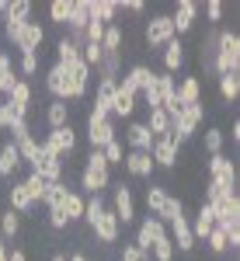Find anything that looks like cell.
Here are the masks:
<instances>
[{
	"mask_svg": "<svg viewBox=\"0 0 240 261\" xmlns=\"http://www.w3.org/2000/svg\"><path fill=\"white\" fill-rule=\"evenodd\" d=\"M125 143H129V150L150 153V146H153V133L146 129V122H129V129H125Z\"/></svg>",
	"mask_w": 240,
	"mask_h": 261,
	"instance_id": "obj_20",
	"label": "cell"
},
{
	"mask_svg": "<svg viewBox=\"0 0 240 261\" xmlns=\"http://www.w3.org/2000/svg\"><path fill=\"white\" fill-rule=\"evenodd\" d=\"M205 244H209V251H212V254H226V251H230V244H226V233H223L220 226H212V233L205 237Z\"/></svg>",
	"mask_w": 240,
	"mask_h": 261,
	"instance_id": "obj_44",
	"label": "cell"
},
{
	"mask_svg": "<svg viewBox=\"0 0 240 261\" xmlns=\"http://www.w3.org/2000/svg\"><path fill=\"white\" fill-rule=\"evenodd\" d=\"M230 136H233V143H240V122L233 119V129H230Z\"/></svg>",
	"mask_w": 240,
	"mask_h": 261,
	"instance_id": "obj_54",
	"label": "cell"
},
{
	"mask_svg": "<svg viewBox=\"0 0 240 261\" xmlns=\"http://www.w3.org/2000/svg\"><path fill=\"white\" fill-rule=\"evenodd\" d=\"M216 35H220V32L212 28V32L202 39V45H199V63L209 70V73H212V60H216Z\"/></svg>",
	"mask_w": 240,
	"mask_h": 261,
	"instance_id": "obj_37",
	"label": "cell"
},
{
	"mask_svg": "<svg viewBox=\"0 0 240 261\" xmlns=\"http://www.w3.org/2000/svg\"><path fill=\"white\" fill-rule=\"evenodd\" d=\"M18 122H28V119H21V115H14V108H11L7 101H0V129H14Z\"/></svg>",
	"mask_w": 240,
	"mask_h": 261,
	"instance_id": "obj_46",
	"label": "cell"
},
{
	"mask_svg": "<svg viewBox=\"0 0 240 261\" xmlns=\"http://www.w3.org/2000/svg\"><path fill=\"white\" fill-rule=\"evenodd\" d=\"M91 21V0H70V14H66V32L70 39L84 45V28Z\"/></svg>",
	"mask_w": 240,
	"mask_h": 261,
	"instance_id": "obj_12",
	"label": "cell"
},
{
	"mask_svg": "<svg viewBox=\"0 0 240 261\" xmlns=\"http://www.w3.org/2000/svg\"><path fill=\"white\" fill-rule=\"evenodd\" d=\"M49 226H52V230H66V226H70V223H66V216H63V209H60V205H56V209H49Z\"/></svg>",
	"mask_w": 240,
	"mask_h": 261,
	"instance_id": "obj_50",
	"label": "cell"
},
{
	"mask_svg": "<svg viewBox=\"0 0 240 261\" xmlns=\"http://www.w3.org/2000/svg\"><path fill=\"white\" fill-rule=\"evenodd\" d=\"M91 233H94V237H98V241L104 244V247H112V244L119 241L122 226H119V220H115V213H112L108 205H104V209H101L98 216L91 220Z\"/></svg>",
	"mask_w": 240,
	"mask_h": 261,
	"instance_id": "obj_11",
	"label": "cell"
},
{
	"mask_svg": "<svg viewBox=\"0 0 240 261\" xmlns=\"http://www.w3.org/2000/svg\"><path fill=\"white\" fill-rule=\"evenodd\" d=\"M220 98L226 101V105H233V101L240 98V73H226V77H220Z\"/></svg>",
	"mask_w": 240,
	"mask_h": 261,
	"instance_id": "obj_38",
	"label": "cell"
},
{
	"mask_svg": "<svg viewBox=\"0 0 240 261\" xmlns=\"http://www.w3.org/2000/svg\"><path fill=\"white\" fill-rule=\"evenodd\" d=\"M209 181H220L226 188H237V164L230 161L226 153L209 157Z\"/></svg>",
	"mask_w": 240,
	"mask_h": 261,
	"instance_id": "obj_14",
	"label": "cell"
},
{
	"mask_svg": "<svg viewBox=\"0 0 240 261\" xmlns=\"http://www.w3.org/2000/svg\"><path fill=\"white\" fill-rule=\"evenodd\" d=\"M195 18H199V4H195V0H178V7H174V14H171V21H174V35L192 32Z\"/></svg>",
	"mask_w": 240,
	"mask_h": 261,
	"instance_id": "obj_15",
	"label": "cell"
},
{
	"mask_svg": "<svg viewBox=\"0 0 240 261\" xmlns=\"http://www.w3.org/2000/svg\"><path fill=\"white\" fill-rule=\"evenodd\" d=\"M7 105L14 108V115H21V119H28V105H32V84L28 81H18L11 91H7Z\"/></svg>",
	"mask_w": 240,
	"mask_h": 261,
	"instance_id": "obj_18",
	"label": "cell"
},
{
	"mask_svg": "<svg viewBox=\"0 0 240 261\" xmlns=\"http://www.w3.org/2000/svg\"><path fill=\"white\" fill-rule=\"evenodd\" d=\"M112 185V167L104 164V153L101 150H91L87 153V164L80 171V195H104V188Z\"/></svg>",
	"mask_w": 240,
	"mask_h": 261,
	"instance_id": "obj_1",
	"label": "cell"
},
{
	"mask_svg": "<svg viewBox=\"0 0 240 261\" xmlns=\"http://www.w3.org/2000/svg\"><path fill=\"white\" fill-rule=\"evenodd\" d=\"M171 39H178L171 14H153V18L146 21V45H150V49H164Z\"/></svg>",
	"mask_w": 240,
	"mask_h": 261,
	"instance_id": "obj_8",
	"label": "cell"
},
{
	"mask_svg": "<svg viewBox=\"0 0 240 261\" xmlns=\"http://www.w3.org/2000/svg\"><path fill=\"white\" fill-rule=\"evenodd\" d=\"M0 261H7V241L0 237Z\"/></svg>",
	"mask_w": 240,
	"mask_h": 261,
	"instance_id": "obj_55",
	"label": "cell"
},
{
	"mask_svg": "<svg viewBox=\"0 0 240 261\" xmlns=\"http://www.w3.org/2000/svg\"><path fill=\"white\" fill-rule=\"evenodd\" d=\"M14 150H18L21 164H28V167H35L42 157V143L35 140V136H21V140H14Z\"/></svg>",
	"mask_w": 240,
	"mask_h": 261,
	"instance_id": "obj_26",
	"label": "cell"
},
{
	"mask_svg": "<svg viewBox=\"0 0 240 261\" xmlns=\"http://www.w3.org/2000/svg\"><path fill=\"white\" fill-rule=\"evenodd\" d=\"M122 7H125V11H132V14H143V11H146V4H143V0H129V4H122Z\"/></svg>",
	"mask_w": 240,
	"mask_h": 261,
	"instance_id": "obj_53",
	"label": "cell"
},
{
	"mask_svg": "<svg viewBox=\"0 0 240 261\" xmlns=\"http://www.w3.org/2000/svg\"><path fill=\"white\" fill-rule=\"evenodd\" d=\"M122 167L132 174V178H150L157 167H153V157L150 153H140V150H129L125 153V161H122Z\"/></svg>",
	"mask_w": 240,
	"mask_h": 261,
	"instance_id": "obj_19",
	"label": "cell"
},
{
	"mask_svg": "<svg viewBox=\"0 0 240 261\" xmlns=\"http://www.w3.org/2000/svg\"><path fill=\"white\" fill-rule=\"evenodd\" d=\"M223 129H205V153L209 157H216V153H223Z\"/></svg>",
	"mask_w": 240,
	"mask_h": 261,
	"instance_id": "obj_43",
	"label": "cell"
},
{
	"mask_svg": "<svg viewBox=\"0 0 240 261\" xmlns=\"http://www.w3.org/2000/svg\"><path fill=\"white\" fill-rule=\"evenodd\" d=\"M63 195H66V185H63V181H52V185H49V188H45V205H49V209H56V205H60L63 202Z\"/></svg>",
	"mask_w": 240,
	"mask_h": 261,
	"instance_id": "obj_45",
	"label": "cell"
},
{
	"mask_svg": "<svg viewBox=\"0 0 240 261\" xmlns=\"http://www.w3.org/2000/svg\"><path fill=\"white\" fill-rule=\"evenodd\" d=\"M150 254H153V261H174V244H171V237L164 233V237L150 247Z\"/></svg>",
	"mask_w": 240,
	"mask_h": 261,
	"instance_id": "obj_41",
	"label": "cell"
},
{
	"mask_svg": "<svg viewBox=\"0 0 240 261\" xmlns=\"http://www.w3.org/2000/svg\"><path fill=\"white\" fill-rule=\"evenodd\" d=\"M101 153H104V164H108V167H122V161H125V150H122V140H119V136L108 143Z\"/></svg>",
	"mask_w": 240,
	"mask_h": 261,
	"instance_id": "obj_40",
	"label": "cell"
},
{
	"mask_svg": "<svg viewBox=\"0 0 240 261\" xmlns=\"http://www.w3.org/2000/svg\"><path fill=\"white\" fill-rule=\"evenodd\" d=\"M146 129L153 133V140L171 136V115H167L164 108H150V115H146Z\"/></svg>",
	"mask_w": 240,
	"mask_h": 261,
	"instance_id": "obj_30",
	"label": "cell"
},
{
	"mask_svg": "<svg viewBox=\"0 0 240 261\" xmlns=\"http://www.w3.org/2000/svg\"><path fill=\"white\" fill-rule=\"evenodd\" d=\"M24 188H28V195H32V202H42V199H45V188H49V185H45V181H42L39 174L32 171V174L24 178Z\"/></svg>",
	"mask_w": 240,
	"mask_h": 261,
	"instance_id": "obj_42",
	"label": "cell"
},
{
	"mask_svg": "<svg viewBox=\"0 0 240 261\" xmlns=\"http://www.w3.org/2000/svg\"><path fill=\"white\" fill-rule=\"evenodd\" d=\"M174 98H178L181 108H184V105H202V84H199V77H184V81L174 87Z\"/></svg>",
	"mask_w": 240,
	"mask_h": 261,
	"instance_id": "obj_24",
	"label": "cell"
},
{
	"mask_svg": "<svg viewBox=\"0 0 240 261\" xmlns=\"http://www.w3.org/2000/svg\"><path fill=\"white\" fill-rule=\"evenodd\" d=\"M45 42V28H42L39 21H28L24 28H21V35H18V53H39V45Z\"/></svg>",
	"mask_w": 240,
	"mask_h": 261,
	"instance_id": "obj_17",
	"label": "cell"
},
{
	"mask_svg": "<svg viewBox=\"0 0 240 261\" xmlns=\"http://www.w3.org/2000/svg\"><path fill=\"white\" fill-rule=\"evenodd\" d=\"M77 150V129L73 125H63V129H49V136L42 140V153H52V157H70Z\"/></svg>",
	"mask_w": 240,
	"mask_h": 261,
	"instance_id": "obj_6",
	"label": "cell"
},
{
	"mask_svg": "<svg viewBox=\"0 0 240 261\" xmlns=\"http://www.w3.org/2000/svg\"><path fill=\"white\" fill-rule=\"evenodd\" d=\"M45 122H49V129H63V125H70V105H66V101H52L49 112H45Z\"/></svg>",
	"mask_w": 240,
	"mask_h": 261,
	"instance_id": "obj_35",
	"label": "cell"
},
{
	"mask_svg": "<svg viewBox=\"0 0 240 261\" xmlns=\"http://www.w3.org/2000/svg\"><path fill=\"white\" fill-rule=\"evenodd\" d=\"M21 77H35L39 73V53H21Z\"/></svg>",
	"mask_w": 240,
	"mask_h": 261,
	"instance_id": "obj_48",
	"label": "cell"
},
{
	"mask_svg": "<svg viewBox=\"0 0 240 261\" xmlns=\"http://www.w3.org/2000/svg\"><path fill=\"white\" fill-rule=\"evenodd\" d=\"M35 174H39L45 185H52V181H63V174H66V164L60 161V157H52V153H42L39 164L32 167Z\"/></svg>",
	"mask_w": 240,
	"mask_h": 261,
	"instance_id": "obj_16",
	"label": "cell"
},
{
	"mask_svg": "<svg viewBox=\"0 0 240 261\" xmlns=\"http://www.w3.org/2000/svg\"><path fill=\"white\" fill-rule=\"evenodd\" d=\"M112 140H115V122H112V115L91 112L87 115V143H91V150H104Z\"/></svg>",
	"mask_w": 240,
	"mask_h": 261,
	"instance_id": "obj_7",
	"label": "cell"
},
{
	"mask_svg": "<svg viewBox=\"0 0 240 261\" xmlns=\"http://www.w3.org/2000/svg\"><path fill=\"white\" fill-rule=\"evenodd\" d=\"M119 261H146V254H143L136 244H125V247H122V254H119Z\"/></svg>",
	"mask_w": 240,
	"mask_h": 261,
	"instance_id": "obj_49",
	"label": "cell"
},
{
	"mask_svg": "<svg viewBox=\"0 0 240 261\" xmlns=\"http://www.w3.org/2000/svg\"><path fill=\"white\" fill-rule=\"evenodd\" d=\"M45 91L52 94V101H66V70H63L60 63L49 66V73H45Z\"/></svg>",
	"mask_w": 240,
	"mask_h": 261,
	"instance_id": "obj_25",
	"label": "cell"
},
{
	"mask_svg": "<svg viewBox=\"0 0 240 261\" xmlns=\"http://www.w3.org/2000/svg\"><path fill=\"white\" fill-rule=\"evenodd\" d=\"M146 261H150V258H146Z\"/></svg>",
	"mask_w": 240,
	"mask_h": 261,
	"instance_id": "obj_59",
	"label": "cell"
},
{
	"mask_svg": "<svg viewBox=\"0 0 240 261\" xmlns=\"http://www.w3.org/2000/svg\"><path fill=\"white\" fill-rule=\"evenodd\" d=\"M122 11L119 0H91V18L101 24H115V14Z\"/></svg>",
	"mask_w": 240,
	"mask_h": 261,
	"instance_id": "obj_29",
	"label": "cell"
},
{
	"mask_svg": "<svg viewBox=\"0 0 240 261\" xmlns=\"http://www.w3.org/2000/svg\"><path fill=\"white\" fill-rule=\"evenodd\" d=\"M32 18V4L28 0H14V4H7L4 7V14H0V24H4V39L7 42H18L21 28L28 24Z\"/></svg>",
	"mask_w": 240,
	"mask_h": 261,
	"instance_id": "obj_5",
	"label": "cell"
},
{
	"mask_svg": "<svg viewBox=\"0 0 240 261\" xmlns=\"http://www.w3.org/2000/svg\"><path fill=\"white\" fill-rule=\"evenodd\" d=\"M18 81H21V77L14 73V66H11V56H7V53H0V94H7Z\"/></svg>",
	"mask_w": 240,
	"mask_h": 261,
	"instance_id": "obj_39",
	"label": "cell"
},
{
	"mask_svg": "<svg viewBox=\"0 0 240 261\" xmlns=\"http://www.w3.org/2000/svg\"><path fill=\"white\" fill-rule=\"evenodd\" d=\"M167 226H171V233H167L171 244H178V251L188 254V251L195 247V237H192V223H188V216H178V220L167 223Z\"/></svg>",
	"mask_w": 240,
	"mask_h": 261,
	"instance_id": "obj_21",
	"label": "cell"
},
{
	"mask_svg": "<svg viewBox=\"0 0 240 261\" xmlns=\"http://www.w3.org/2000/svg\"><path fill=\"white\" fill-rule=\"evenodd\" d=\"M18 167H21V157H18V150H14V143H4L0 146V178H11Z\"/></svg>",
	"mask_w": 240,
	"mask_h": 261,
	"instance_id": "obj_34",
	"label": "cell"
},
{
	"mask_svg": "<svg viewBox=\"0 0 240 261\" xmlns=\"http://www.w3.org/2000/svg\"><path fill=\"white\" fill-rule=\"evenodd\" d=\"M136 105H140V98H132V94H125V91H119V87H115V98H112V115H119V119H132Z\"/></svg>",
	"mask_w": 240,
	"mask_h": 261,
	"instance_id": "obj_32",
	"label": "cell"
},
{
	"mask_svg": "<svg viewBox=\"0 0 240 261\" xmlns=\"http://www.w3.org/2000/svg\"><path fill=\"white\" fill-rule=\"evenodd\" d=\"M66 261H91V258H87V254H70Z\"/></svg>",
	"mask_w": 240,
	"mask_h": 261,
	"instance_id": "obj_56",
	"label": "cell"
},
{
	"mask_svg": "<svg viewBox=\"0 0 240 261\" xmlns=\"http://www.w3.org/2000/svg\"><path fill=\"white\" fill-rule=\"evenodd\" d=\"M60 209H63V216H66V223L84 220V195H80V192H73V188H66V195H63Z\"/></svg>",
	"mask_w": 240,
	"mask_h": 261,
	"instance_id": "obj_28",
	"label": "cell"
},
{
	"mask_svg": "<svg viewBox=\"0 0 240 261\" xmlns=\"http://www.w3.org/2000/svg\"><path fill=\"white\" fill-rule=\"evenodd\" d=\"M7 209H14L18 216H24V213H32V209H35V202H32V195H28L24 181H18V185H11V188H7Z\"/></svg>",
	"mask_w": 240,
	"mask_h": 261,
	"instance_id": "obj_22",
	"label": "cell"
},
{
	"mask_svg": "<svg viewBox=\"0 0 240 261\" xmlns=\"http://www.w3.org/2000/svg\"><path fill=\"white\" fill-rule=\"evenodd\" d=\"M66 14H70V0H52V4H49L52 24H66Z\"/></svg>",
	"mask_w": 240,
	"mask_h": 261,
	"instance_id": "obj_47",
	"label": "cell"
},
{
	"mask_svg": "<svg viewBox=\"0 0 240 261\" xmlns=\"http://www.w3.org/2000/svg\"><path fill=\"white\" fill-rule=\"evenodd\" d=\"M112 213H115V220L119 226H129V223L136 220V199H132V188L119 181L115 185V195H112Z\"/></svg>",
	"mask_w": 240,
	"mask_h": 261,
	"instance_id": "obj_9",
	"label": "cell"
},
{
	"mask_svg": "<svg viewBox=\"0 0 240 261\" xmlns=\"http://www.w3.org/2000/svg\"><path fill=\"white\" fill-rule=\"evenodd\" d=\"M164 233H167V226H164V223L157 220V216H146V220L140 223V230H136V247H140L143 254H146V258H150V247H153V244L160 241V237H164Z\"/></svg>",
	"mask_w": 240,
	"mask_h": 261,
	"instance_id": "obj_13",
	"label": "cell"
},
{
	"mask_svg": "<svg viewBox=\"0 0 240 261\" xmlns=\"http://www.w3.org/2000/svg\"><path fill=\"white\" fill-rule=\"evenodd\" d=\"M80 60V45L70 35H63L60 42H56V63L60 66H70V63H77Z\"/></svg>",
	"mask_w": 240,
	"mask_h": 261,
	"instance_id": "obj_33",
	"label": "cell"
},
{
	"mask_svg": "<svg viewBox=\"0 0 240 261\" xmlns=\"http://www.w3.org/2000/svg\"><path fill=\"white\" fill-rule=\"evenodd\" d=\"M18 233H21V216L14 209H4V213H0V237H4V241H14Z\"/></svg>",
	"mask_w": 240,
	"mask_h": 261,
	"instance_id": "obj_36",
	"label": "cell"
},
{
	"mask_svg": "<svg viewBox=\"0 0 240 261\" xmlns=\"http://www.w3.org/2000/svg\"><path fill=\"white\" fill-rule=\"evenodd\" d=\"M202 119H205V105H184L178 115L171 119V136L178 143H188L195 136V129L202 125Z\"/></svg>",
	"mask_w": 240,
	"mask_h": 261,
	"instance_id": "obj_4",
	"label": "cell"
},
{
	"mask_svg": "<svg viewBox=\"0 0 240 261\" xmlns=\"http://www.w3.org/2000/svg\"><path fill=\"white\" fill-rule=\"evenodd\" d=\"M101 53H104V56H122V28H119V24H104Z\"/></svg>",
	"mask_w": 240,
	"mask_h": 261,
	"instance_id": "obj_31",
	"label": "cell"
},
{
	"mask_svg": "<svg viewBox=\"0 0 240 261\" xmlns=\"http://www.w3.org/2000/svg\"><path fill=\"white\" fill-rule=\"evenodd\" d=\"M212 73H216V77L240 73V35H237V32H220V35H216V60H212Z\"/></svg>",
	"mask_w": 240,
	"mask_h": 261,
	"instance_id": "obj_2",
	"label": "cell"
},
{
	"mask_svg": "<svg viewBox=\"0 0 240 261\" xmlns=\"http://www.w3.org/2000/svg\"><path fill=\"white\" fill-rule=\"evenodd\" d=\"M4 7H7V0H0V14H4Z\"/></svg>",
	"mask_w": 240,
	"mask_h": 261,
	"instance_id": "obj_58",
	"label": "cell"
},
{
	"mask_svg": "<svg viewBox=\"0 0 240 261\" xmlns=\"http://www.w3.org/2000/svg\"><path fill=\"white\" fill-rule=\"evenodd\" d=\"M7 261H28V254L21 247H7Z\"/></svg>",
	"mask_w": 240,
	"mask_h": 261,
	"instance_id": "obj_52",
	"label": "cell"
},
{
	"mask_svg": "<svg viewBox=\"0 0 240 261\" xmlns=\"http://www.w3.org/2000/svg\"><path fill=\"white\" fill-rule=\"evenodd\" d=\"M146 209H150V216H157L164 226H167V223H174L178 216H184L181 199L167 195V188H164V185H150V188H146Z\"/></svg>",
	"mask_w": 240,
	"mask_h": 261,
	"instance_id": "obj_3",
	"label": "cell"
},
{
	"mask_svg": "<svg viewBox=\"0 0 240 261\" xmlns=\"http://www.w3.org/2000/svg\"><path fill=\"white\" fill-rule=\"evenodd\" d=\"M160 53H164V73H174V70L184 66V45H181V39H171Z\"/></svg>",
	"mask_w": 240,
	"mask_h": 261,
	"instance_id": "obj_27",
	"label": "cell"
},
{
	"mask_svg": "<svg viewBox=\"0 0 240 261\" xmlns=\"http://www.w3.org/2000/svg\"><path fill=\"white\" fill-rule=\"evenodd\" d=\"M205 14H209V21L216 24V21L223 18V4H220V0H209V4H205Z\"/></svg>",
	"mask_w": 240,
	"mask_h": 261,
	"instance_id": "obj_51",
	"label": "cell"
},
{
	"mask_svg": "<svg viewBox=\"0 0 240 261\" xmlns=\"http://www.w3.org/2000/svg\"><path fill=\"white\" fill-rule=\"evenodd\" d=\"M150 157H153V167H178L181 161V143L174 140V136H160V140H153V146H150Z\"/></svg>",
	"mask_w": 240,
	"mask_h": 261,
	"instance_id": "obj_10",
	"label": "cell"
},
{
	"mask_svg": "<svg viewBox=\"0 0 240 261\" xmlns=\"http://www.w3.org/2000/svg\"><path fill=\"white\" fill-rule=\"evenodd\" d=\"M212 226H216V213H212V205L202 202L199 213H195V223H192V237H195V241H205V237L212 233Z\"/></svg>",
	"mask_w": 240,
	"mask_h": 261,
	"instance_id": "obj_23",
	"label": "cell"
},
{
	"mask_svg": "<svg viewBox=\"0 0 240 261\" xmlns=\"http://www.w3.org/2000/svg\"><path fill=\"white\" fill-rule=\"evenodd\" d=\"M49 261H66V254H52V258H49Z\"/></svg>",
	"mask_w": 240,
	"mask_h": 261,
	"instance_id": "obj_57",
	"label": "cell"
}]
</instances>
